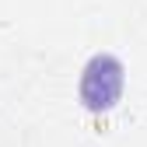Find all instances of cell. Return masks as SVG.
Returning a JSON list of instances; mask_svg holds the SVG:
<instances>
[{
  "mask_svg": "<svg viewBox=\"0 0 147 147\" xmlns=\"http://www.w3.org/2000/svg\"><path fill=\"white\" fill-rule=\"evenodd\" d=\"M119 95H123V63L109 53L91 56L81 77V102L91 112H105L119 102Z\"/></svg>",
  "mask_w": 147,
  "mask_h": 147,
  "instance_id": "obj_1",
  "label": "cell"
}]
</instances>
